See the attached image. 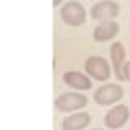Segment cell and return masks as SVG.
Wrapping results in <instances>:
<instances>
[{
  "mask_svg": "<svg viewBox=\"0 0 130 130\" xmlns=\"http://www.w3.org/2000/svg\"><path fill=\"white\" fill-rule=\"evenodd\" d=\"M122 96H124V88H122L120 85L106 83L94 91L93 99L99 106H111V104H116L117 101H120Z\"/></svg>",
  "mask_w": 130,
  "mask_h": 130,
  "instance_id": "cell-1",
  "label": "cell"
},
{
  "mask_svg": "<svg viewBox=\"0 0 130 130\" xmlns=\"http://www.w3.org/2000/svg\"><path fill=\"white\" fill-rule=\"evenodd\" d=\"M60 18L68 26H80L86 20V10L78 2H67L60 7Z\"/></svg>",
  "mask_w": 130,
  "mask_h": 130,
  "instance_id": "cell-2",
  "label": "cell"
},
{
  "mask_svg": "<svg viewBox=\"0 0 130 130\" xmlns=\"http://www.w3.org/2000/svg\"><path fill=\"white\" fill-rule=\"evenodd\" d=\"M85 70L91 78L98 81H106L111 78V67H109L107 60L99 55H91L85 62Z\"/></svg>",
  "mask_w": 130,
  "mask_h": 130,
  "instance_id": "cell-3",
  "label": "cell"
},
{
  "mask_svg": "<svg viewBox=\"0 0 130 130\" xmlns=\"http://www.w3.org/2000/svg\"><path fill=\"white\" fill-rule=\"evenodd\" d=\"M88 104V98L81 93H63L55 99V107L62 112H73L83 109Z\"/></svg>",
  "mask_w": 130,
  "mask_h": 130,
  "instance_id": "cell-4",
  "label": "cell"
},
{
  "mask_svg": "<svg viewBox=\"0 0 130 130\" xmlns=\"http://www.w3.org/2000/svg\"><path fill=\"white\" fill-rule=\"evenodd\" d=\"M120 11V7L112 0H103L93 5L91 8V18L99 20V21H107V20H114Z\"/></svg>",
  "mask_w": 130,
  "mask_h": 130,
  "instance_id": "cell-5",
  "label": "cell"
},
{
  "mask_svg": "<svg viewBox=\"0 0 130 130\" xmlns=\"http://www.w3.org/2000/svg\"><path fill=\"white\" fill-rule=\"evenodd\" d=\"M130 117V111L125 104H117L106 114L104 117V124L107 128H120L127 124Z\"/></svg>",
  "mask_w": 130,
  "mask_h": 130,
  "instance_id": "cell-6",
  "label": "cell"
},
{
  "mask_svg": "<svg viewBox=\"0 0 130 130\" xmlns=\"http://www.w3.org/2000/svg\"><path fill=\"white\" fill-rule=\"evenodd\" d=\"M125 47L122 42H114L111 46V60H112V68L114 73H116V78L119 81H124V63L127 62L125 60Z\"/></svg>",
  "mask_w": 130,
  "mask_h": 130,
  "instance_id": "cell-7",
  "label": "cell"
},
{
  "mask_svg": "<svg viewBox=\"0 0 130 130\" xmlns=\"http://www.w3.org/2000/svg\"><path fill=\"white\" fill-rule=\"evenodd\" d=\"M120 31L119 24L114 20H107V21H101L93 31V39L96 42H106V41H111L117 36V32Z\"/></svg>",
  "mask_w": 130,
  "mask_h": 130,
  "instance_id": "cell-8",
  "label": "cell"
},
{
  "mask_svg": "<svg viewBox=\"0 0 130 130\" xmlns=\"http://www.w3.org/2000/svg\"><path fill=\"white\" fill-rule=\"evenodd\" d=\"M62 78H63V83L67 85V86L73 88V89H78V91L91 89V80H89L86 75L80 73V72H75V70L65 72Z\"/></svg>",
  "mask_w": 130,
  "mask_h": 130,
  "instance_id": "cell-9",
  "label": "cell"
},
{
  "mask_svg": "<svg viewBox=\"0 0 130 130\" xmlns=\"http://www.w3.org/2000/svg\"><path fill=\"white\" fill-rule=\"evenodd\" d=\"M91 124V116L88 112H78L65 117L62 122L63 130H83Z\"/></svg>",
  "mask_w": 130,
  "mask_h": 130,
  "instance_id": "cell-10",
  "label": "cell"
},
{
  "mask_svg": "<svg viewBox=\"0 0 130 130\" xmlns=\"http://www.w3.org/2000/svg\"><path fill=\"white\" fill-rule=\"evenodd\" d=\"M124 76H125V80L130 81V60H127L124 63Z\"/></svg>",
  "mask_w": 130,
  "mask_h": 130,
  "instance_id": "cell-11",
  "label": "cell"
},
{
  "mask_svg": "<svg viewBox=\"0 0 130 130\" xmlns=\"http://www.w3.org/2000/svg\"><path fill=\"white\" fill-rule=\"evenodd\" d=\"M62 2H63V0H54V5H55V7H59Z\"/></svg>",
  "mask_w": 130,
  "mask_h": 130,
  "instance_id": "cell-12",
  "label": "cell"
},
{
  "mask_svg": "<svg viewBox=\"0 0 130 130\" xmlns=\"http://www.w3.org/2000/svg\"><path fill=\"white\" fill-rule=\"evenodd\" d=\"M91 130H103V128H91Z\"/></svg>",
  "mask_w": 130,
  "mask_h": 130,
  "instance_id": "cell-13",
  "label": "cell"
}]
</instances>
